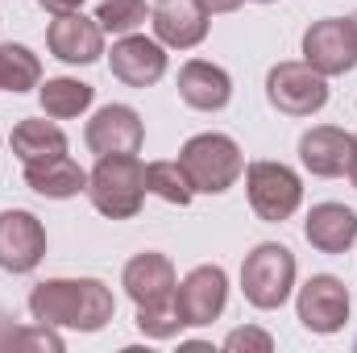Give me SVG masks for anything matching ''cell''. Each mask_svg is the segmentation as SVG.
<instances>
[{"label": "cell", "instance_id": "cell-1", "mask_svg": "<svg viewBox=\"0 0 357 353\" xmlns=\"http://www.w3.org/2000/svg\"><path fill=\"white\" fill-rule=\"evenodd\" d=\"M116 312L112 291L100 278H46L29 291V316L50 329L100 333Z\"/></svg>", "mask_w": 357, "mask_h": 353}, {"label": "cell", "instance_id": "cell-2", "mask_svg": "<svg viewBox=\"0 0 357 353\" xmlns=\"http://www.w3.org/2000/svg\"><path fill=\"white\" fill-rule=\"evenodd\" d=\"M121 287L137 303V329L146 337L171 341V337H178V329H187L183 316H178V308H175L178 278H175V266H171L167 254L146 250V254L129 258L125 262V274H121Z\"/></svg>", "mask_w": 357, "mask_h": 353}, {"label": "cell", "instance_id": "cell-3", "mask_svg": "<svg viewBox=\"0 0 357 353\" xmlns=\"http://www.w3.org/2000/svg\"><path fill=\"white\" fill-rule=\"evenodd\" d=\"M91 208L108 220H129L142 212L146 200V167L137 154H104L88 175Z\"/></svg>", "mask_w": 357, "mask_h": 353}, {"label": "cell", "instance_id": "cell-4", "mask_svg": "<svg viewBox=\"0 0 357 353\" xmlns=\"http://www.w3.org/2000/svg\"><path fill=\"white\" fill-rule=\"evenodd\" d=\"M178 167L187 171L191 187L204 191V195H220L229 191L241 171H245V158H241V146L229 137V133H195L183 150H178Z\"/></svg>", "mask_w": 357, "mask_h": 353}, {"label": "cell", "instance_id": "cell-5", "mask_svg": "<svg viewBox=\"0 0 357 353\" xmlns=\"http://www.w3.org/2000/svg\"><path fill=\"white\" fill-rule=\"evenodd\" d=\"M291 287H295V254L287 246H278V241L258 246L245 258V266H241V291L262 312L282 308L287 295H291Z\"/></svg>", "mask_w": 357, "mask_h": 353}, {"label": "cell", "instance_id": "cell-6", "mask_svg": "<svg viewBox=\"0 0 357 353\" xmlns=\"http://www.w3.org/2000/svg\"><path fill=\"white\" fill-rule=\"evenodd\" d=\"M245 191H250V208L270 225L295 216V208L303 204V183L282 163H250L245 167Z\"/></svg>", "mask_w": 357, "mask_h": 353}, {"label": "cell", "instance_id": "cell-7", "mask_svg": "<svg viewBox=\"0 0 357 353\" xmlns=\"http://www.w3.org/2000/svg\"><path fill=\"white\" fill-rule=\"evenodd\" d=\"M266 100L287 117H312L328 104V80L307 63H278L266 75Z\"/></svg>", "mask_w": 357, "mask_h": 353}, {"label": "cell", "instance_id": "cell-8", "mask_svg": "<svg viewBox=\"0 0 357 353\" xmlns=\"http://www.w3.org/2000/svg\"><path fill=\"white\" fill-rule=\"evenodd\" d=\"M349 320V291L341 278L333 274H312L299 287V324L316 337H333L341 333Z\"/></svg>", "mask_w": 357, "mask_h": 353}, {"label": "cell", "instance_id": "cell-9", "mask_svg": "<svg viewBox=\"0 0 357 353\" xmlns=\"http://www.w3.org/2000/svg\"><path fill=\"white\" fill-rule=\"evenodd\" d=\"M46 258V229L33 212L8 208L0 212V270L8 274H29Z\"/></svg>", "mask_w": 357, "mask_h": 353}, {"label": "cell", "instance_id": "cell-10", "mask_svg": "<svg viewBox=\"0 0 357 353\" xmlns=\"http://www.w3.org/2000/svg\"><path fill=\"white\" fill-rule=\"evenodd\" d=\"M225 303H229V278L220 266H195L175 287V308L187 329L212 324L225 312Z\"/></svg>", "mask_w": 357, "mask_h": 353}, {"label": "cell", "instance_id": "cell-11", "mask_svg": "<svg viewBox=\"0 0 357 353\" xmlns=\"http://www.w3.org/2000/svg\"><path fill=\"white\" fill-rule=\"evenodd\" d=\"M46 46H50V54H54L59 63H67V67H88V63H96V59L104 54V29H100L96 17H84V13L75 8V13H63V17L50 21Z\"/></svg>", "mask_w": 357, "mask_h": 353}, {"label": "cell", "instance_id": "cell-12", "mask_svg": "<svg viewBox=\"0 0 357 353\" xmlns=\"http://www.w3.org/2000/svg\"><path fill=\"white\" fill-rule=\"evenodd\" d=\"M303 63L312 71H320L324 80L328 75H345L357 67V46L349 38V25L341 17H324L316 21L307 33H303Z\"/></svg>", "mask_w": 357, "mask_h": 353}, {"label": "cell", "instance_id": "cell-13", "mask_svg": "<svg viewBox=\"0 0 357 353\" xmlns=\"http://www.w3.org/2000/svg\"><path fill=\"white\" fill-rule=\"evenodd\" d=\"M88 146L91 154H137L146 142V125L129 104H104L88 121Z\"/></svg>", "mask_w": 357, "mask_h": 353}, {"label": "cell", "instance_id": "cell-14", "mask_svg": "<svg viewBox=\"0 0 357 353\" xmlns=\"http://www.w3.org/2000/svg\"><path fill=\"white\" fill-rule=\"evenodd\" d=\"M108 67H112V75H116L121 84H129V88H150V84H158V80L167 75V50H162V42H154V38L125 33V38L112 46Z\"/></svg>", "mask_w": 357, "mask_h": 353}, {"label": "cell", "instance_id": "cell-15", "mask_svg": "<svg viewBox=\"0 0 357 353\" xmlns=\"http://www.w3.org/2000/svg\"><path fill=\"white\" fill-rule=\"evenodd\" d=\"M150 25L162 46L191 50L208 38V8L199 0H158L150 8Z\"/></svg>", "mask_w": 357, "mask_h": 353}, {"label": "cell", "instance_id": "cell-16", "mask_svg": "<svg viewBox=\"0 0 357 353\" xmlns=\"http://www.w3.org/2000/svg\"><path fill=\"white\" fill-rule=\"evenodd\" d=\"M354 158V133L337 129V125H316L299 137V163L320 179H337L349 171Z\"/></svg>", "mask_w": 357, "mask_h": 353}, {"label": "cell", "instance_id": "cell-17", "mask_svg": "<svg viewBox=\"0 0 357 353\" xmlns=\"http://www.w3.org/2000/svg\"><path fill=\"white\" fill-rule=\"evenodd\" d=\"M178 96H183V104H191L199 112H220L233 100V80H229L225 67L204 63V59H191L178 71Z\"/></svg>", "mask_w": 357, "mask_h": 353}, {"label": "cell", "instance_id": "cell-18", "mask_svg": "<svg viewBox=\"0 0 357 353\" xmlns=\"http://www.w3.org/2000/svg\"><path fill=\"white\" fill-rule=\"evenodd\" d=\"M303 237L320 254H345L357 241V212L345 204H316L303 220Z\"/></svg>", "mask_w": 357, "mask_h": 353}, {"label": "cell", "instance_id": "cell-19", "mask_svg": "<svg viewBox=\"0 0 357 353\" xmlns=\"http://www.w3.org/2000/svg\"><path fill=\"white\" fill-rule=\"evenodd\" d=\"M25 183L46 200H71V195L88 191V171L75 158L54 154V158H42V163H25Z\"/></svg>", "mask_w": 357, "mask_h": 353}, {"label": "cell", "instance_id": "cell-20", "mask_svg": "<svg viewBox=\"0 0 357 353\" xmlns=\"http://www.w3.org/2000/svg\"><path fill=\"white\" fill-rule=\"evenodd\" d=\"M8 146L13 154L25 163H42V158H54V154H67V133L54 125V121H21L13 133H8Z\"/></svg>", "mask_w": 357, "mask_h": 353}, {"label": "cell", "instance_id": "cell-21", "mask_svg": "<svg viewBox=\"0 0 357 353\" xmlns=\"http://www.w3.org/2000/svg\"><path fill=\"white\" fill-rule=\"evenodd\" d=\"M38 96H42V112H46V117L67 121V117H79V112L88 108L91 96H96V88L84 84V80H67V75H59V80L38 84Z\"/></svg>", "mask_w": 357, "mask_h": 353}, {"label": "cell", "instance_id": "cell-22", "mask_svg": "<svg viewBox=\"0 0 357 353\" xmlns=\"http://www.w3.org/2000/svg\"><path fill=\"white\" fill-rule=\"evenodd\" d=\"M42 84V63L29 46L0 42V91H29Z\"/></svg>", "mask_w": 357, "mask_h": 353}, {"label": "cell", "instance_id": "cell-23", "mask_svg": "<svg viewBox=\"0 0 357 353\" xmlns=\"http://www.w3.org/2000/svg\"><path fill=\"white\" fill-rule=\"evenodd\" d=\"M146 191H154L158 200L178 204V208H187L191 195H195V187H191L187 171L178 167V158L175 163H150V167H146Z\"/></svg>", "mask_w": 357, "mask_h": 353}, {"label": "cell", "instance_id": "cell-24", "mask_svg": "<svg viewBox=\"0 0 357 353\" xmlns=\"http://www.w3.org/2000/svg\"><path fill=\"white\" fill-rule=\"evenodd\" d=\"M0 350H46V353H63V337L50 324L38 329H17L13 316L0 308Z\"/></svg>", "mask_w": 357, "mask_h": 353}, {"label": "cell", "instance_id": "cell-25", "mask_svg": "<svg viewBox=\"0 0 357 353\" xmlns=\"http://www.w3.org/2000/svg\"><path fill=\"white\" fill-rule=\"evenodd\" d=\"M146 17H150V4L146 0H100V8H96V21H100V29L104 33H133L137 25H146Z\"/></svg>", "mask_w": 357, "mask_h": 353}, {"label": "cell", "instance_id": "cell-26", "mask_svg": "<svg viewBox=\"0 0 357 353\" xmlns=\"http://www.w3.org/2000/svg\"><path fill=\"white\" fill-rule=\"evenodd\" d=\"M225 350H258V353H270L274 350V341H270V333L262 329H237V333H229L225 337Z\"/></svg>", "mask_w": 357, "mask_h": 353}, {"label": "cell", "instance_id": "cell-27", "mask_svg": "<svg viewBox=\"0 0 357 353\" xmlns=\"http://www.w3.org/2000/svg\"><path fill=\"white\" fill-rule=\"evenodd\" d=\"M46 13H54V17H63V13H75V8H84V0H38Z\"/></svg>", "mask_w": 357, "mask_h": 353}, {"label": "cell", "instance_id": "cell-28", "mask_svg": "<svg viewBox=\"0 0 357 353\" xmlns=\"http://www.w3.org/2000/svg\"><path fill=\"white\" fill-rule=\"evenodd\" d=\"M204 8H208V17L212 13H233V8H241V0H199Z\"/></svg>", "mask_w": 357, "mask_h": 353}, {"label": "cell", "instance_id": "cell-29", "mask_svg": "<svg viewBox=\"0 0 357 353\" xmlns=\"http://www.w3.org/2000/svg\"><path fill=\"white\" fill-rule=\"evenodd\" d=\"M349 179H354V187H357V133H354V158H349Z\"/></svg>", "mask_w": 357, "mask_h": 353}, {"label": "cell", "instance_id": "cell-30", "mask_svg": "<svg viewBox=\"0 0 357 353\" xmlns=\"http://www.w3.org/2000/svg\"><path fill=\"white\" fill-rule=\"evenodd\" d=\"M345 25H349V38H354V46H357V13L354 17H345Z\"/></svg>", "mask_w": 357, "mask_h": 353}, {"label": "cell", "instance_id": "cell-31", "mask_svg": "<svg viewBox=\"0 0 357 353\" xmlns=\"http://www.w3.org/2000/svg\"><path fill=\"white\" fill-rule=\"evenodd\" d=\"M258 4H274V0H258Z\"/></svg>", "mask_w": 357, "mask_h": 353}]
</instances>
